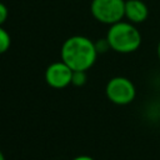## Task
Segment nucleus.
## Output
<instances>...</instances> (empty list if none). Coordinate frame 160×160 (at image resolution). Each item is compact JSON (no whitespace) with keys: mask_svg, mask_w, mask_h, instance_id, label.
Returning a JSON list of instances; mask_svg holds the SVG:
<instances>
[{"mask_svg":"<svg viewBox=\"0 0 160 160\" xmlns=\"http://www.w3.org/2000/svg\"><path fill=\"white\" fill-rule=\"evenodd\" d=\"M72 160H95V159L91 158L90 155H78V156H75Z\"/></svg>","mask_w":160,"mask_h":160,"instance_id":"nucleus-11","label":"nucleus"},{"mask_svg":"<svg viewBox=\"0 0 160 160\" xmlns=\"http://www.w3.org/2000/svg\"><path fill=\"white\" fill-rule=\"evenodd\" d=\"M106 98L115 105H128L134 101L136 89L134 82L125 76L111 78L105 86Z\"/></svg>","mask_w":160,"mask_h":160,"instance_id":"nucleus-4","label":"nucleus"},{"mask_svg":"<svg viewBox=\"0 0 160 160\" xmlns=\"http://www.w3.org/2000/svg\"><path fill=\"white\" fill-rule=\"evenodd\" d=\"M95 48H96L98 52H105V51H108L110 49V45H109V42H108L106 38H105V39H100L99 41H96L95 42Z\"/></svg>","mask_w":160,"mask_h":160,"instance_id":"nucleus-9","label":"nucleus"},{"mask_svg":"<svg viewBox=\"0 0 160 160\" xmlns=\"http://www.w3.org/2000/svg\"><path fill=\"white\" fill-rule=\"evenodd\" d=\"M106 40L110 49L119 54H130L136 51L141 45V34L135 24L129 21H119L110 25Z\"/></svg>","mask_w":160,"mask_h":160,"instance_id":"nucleus-2","label":"nucleus"},{"mask_svg":"<svg viewBox=\"0 0 160 160\" xmlns=\"http://www.w3.org/2000/svg\"><path fill=\"white\" fill-rule=\"evenodd\" d=\"M72 70L61 60L52 62L45 71V81L54 89H64L71 84Z\"/></svg>","mask_w":160,"mask_h":160,"instance_id":"nucleus-5","label":"nucleus"},{"mask_svg":"<svg viewBox=\"0 0 160 160\" xmlns=\"http://www.w3.org/2000/svg\"><path fill=\"white\" fill-rule=\"evenodd\" d=\"M158 58L160 60V40H159V44H158Z\"/></svg>","mask_w":160,"mask_h":160,"instance_id":"nucleus-12","label":"nucleus"},{"mask_svg":"<svg viewBox=\"0 0 160 160\" xmlns=\"http://www.w3.org/2000/svg\"><path fill=\"white\" fill-rule=\"evenodd\" d=\"M86 82V71H72L71 84L75 86H82Z\"/></svg>","mask_w":160,"mask_h":160,"instance_id":"nucleus-8","label":"nucleus"},{"mask_svg":"<svg viewBox=\"0 0 160 160\" xmlns=\"http://www.w3.org/2000/svg\"><path fill=\"white\" fill-rule=\"evenodd\" d=\"M0 160H6V159H5V155H4V152H2L1 150H0Z\"/></svg>","mask_w":160,"mask_h":160,"instance_id":"nucleus-13","label":"nucleus"},{"mask_svg":"<svg viewBox=\"0 0 160 160\" xmlns=\"http://www.w3.org/2000/svg\"><path fill=\"white\" fill-rule=\"evenodd\" d=\"M10 44H11V39L9 32L0 26V54L6 52L10 48Z\"/></svg>","mask_w":160,"mask_h":160,"instance_id":"nucleus-7","label":"nucleus"},{"mask_svg":"<svg viewBox=\"0 0 160 160\" xmlns=\"http://www.w3.org/2000/svg\"><path fill=\"white\" fill-rule=\"evenodd\" d=\"M90 12L99 22L114 25L125 18V0H92Z\"/></svg>","mask_w":160,"mask_h":160,"instance_id":"nucleus-3","label":"nucleus"},{"mask_svg":"<svg viewBox=\"0 0 160 160\" xmlns=\"http://www.w3.org/2000/svg\"><path fill=\"white\" fill-rule=\"evenodd\" d=\"M149 16V8L142 0H125V18L131 24H141Z\"/></svg>","mask_w":160,"mask_h":160,"instance_id":"nucleus-6","label":"nucleus"},{"mask_svg":"<svg viewBox=\"0 0 160 160\" xmlns=\"http://www.w3.org/2000/svg\"><path fill=\"white\" fill-rule=\"evenodd\" d=\"M95 42L86 36L75 35L66 39L61 46V60L72 71H86L96 61Z\"/></svg>","mask_w":160,"mask_h":160,"instance_id":"nucleus-1","label":"nucleus"},{"mask_svg":"<svg viewBox=\"0 0 160 160\" xmlns=\"http://www.w3.org/2000/svg\"><path fill=\"white\" fill-rule=\"evenodd\" d=\"M8 15H9V11H8V8L2 4V2H0V26L6 21V19H8Z\"/></svg>","mask_w":160,"mask_h":160,"instance_id":"nucleus-10","label":"nucleus"}]
</instances>
